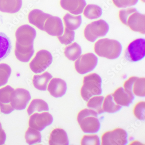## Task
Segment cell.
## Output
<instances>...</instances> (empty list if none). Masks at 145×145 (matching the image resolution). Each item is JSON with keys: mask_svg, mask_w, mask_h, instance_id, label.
Segmentation results:
<instances>
[{"mask_svg": "<svg viewBox=\"0 0 145 145\" xmlns=\"http://www.w3.org/2000/svg\"><path fill=\"white\" fill-rule=\"evenodd\" d=\"M35 30L30 26L24 25L16 32L15 55L17 59L23 62H27L34 53V40L36 37Z\"/></svg>", "mask_w": 145, "mask_h": 145, "instance_id": "obj_1", "label": "cell"}, {"mask_svg": "<svg viewBox=\"0 0 145 145\" xmlns=\"http://www.w3.org/2000/svg\"><path fill=\"white\" fill-rule=\"evenodd\" d=\"M49 111L48 104L40 99H34L31 101L27 109V112L29 116L32 115L35 112H42Z\"/></svg>", "mask_w": 145, "mask_h": 145, "instance_id": "obj_24", "label": "cell"}, {"mask_svg": "<svg viewBox=\"0 0 145 145\" xmlns=\"http://www.w3.org/2000/svg\"><path fill=\"white\" fill-rule=\"evenodd\" d=\"M14 90L10 86L0 89V109L2 113L9 114L14 110L11 104Z\"/></svg>", "mask_w": 145, "mask_h": 145, "instance_id": "obj_12", "label": "cell"}, {"mask_svg": "<svg viewBox=\"0 0 145 145\" xmlns=\"http://www.w3.org/2000/svg\"><path fill=\"white\" fill-rule=\"evenodd\" d=\"M63 20L65 27L73 31L78 29L82 23L81 15L75 16L67 13L63 18Z\"/></svg>", "mask_w": 145, "mask_h": 145, "instance_id": "obj_22", "label": "cell"}, {"mask_svg": "<svg viewBox=\"0 0 145 145\" xmlns=\"http://www.w3.org/2000/svg\"><path fill=\"white\" fill-rule=\"evenodd\" d=\"M67 133L62 129H55L51 132L49 140L50 145H69Z\"/></svg>", "mask_w": 145, "mask_h": 145, "instance_id": "obj_19", "label": "cell"}, {"mask_svg": "<svg viewBox=\"0 0 145 145\" xmlns=\"http://www.w3.org/2000/svg\"><path fill=\"white\" fill-rule=\"evenodd\" d=\"M11 72V68L8 65L0 64V87L7 84Z\"/></svg>", "mask_w": 145, "mask_h": 145, "instance_id": "obj_30", "label": "cell"}, {"mask_svg": "<svg viewBox=\"0 0 145 145\" xmlns=\"http://www.w3.org/2000/svg\"><path fill=\"white\" fill-rule=\"evenodd\" d=\"M102 80L99 75L91 73L83 78V85L81 89V95L85 101H88L93 96L102 94Z\"/></svg>", "mask_w": 145, "mask_h": 145, "instance_id": "obj_4", "label": "cell"}, {"mask_svg": "<svg viewBox=\"0 0 145 145\" xmlns=\"http://www.w3.org/2000/svg\"><path fill=\"white\" fill-rule=\"evenodd\" d=\"M145 78H138L133 86V94L139 97L145 96Z\"/></svg>", "mask_w": 145, "mask_h": 145, "instance_id": "obj_29", "label": "cell"}, {"mask_svg": "<svg viewBox=\"0 0 145 145\" xmlns=\"http://www.w3.org/2000/svg\"><path fill=\"white\" fill-rule=\"evenodd\" d=\"M83 12L84 16L87 18L94 20L101 17L103 14V10L99 6L89 4L86 6Z\"/></svg>", "mask_w": 145, "mask_h": 145, "instance_id": "obj_25", "label": "cell"}, {"mask_svg": "<svg viewBox=\"0 0 145 145\" xmlns=\"http://www.w3.org/2000/svg\"><path fill=\"white\" fill-rule=\"evenodd\" d=\"M44 31L52 36H61L64 32V27L62 20L59 17L51 15L45 22Z\"/></svg>", "mask_w": 145, "mask_h": 145, "instance_id": "obj_13", "label": "cell"}, {"mask_svg": "<svg viewBox=\"0 0 145 145\" xmlns=\"http://www.w3.org/2000/svg\"><path fill=\"white\" fill-rule=\"evenodd\" d=\"M98 113L94 110L85 108L81 110L77 116V121L81 129L86 133H95L101 127Z\"/></svg>", "mask_w": 145, "mask_h": 145, "instance_id": "obj_3", "label": "cell"}, {"mask_svg": "<svg viewBox=\"0 0 145 145\" xmlns=\"http://www.w3.org/2000/svg\"><path fill=\"white\" fill-rule=\"evenodd\" d=\"M137 11H138L137 9L133 8L121 10L119 12V18L120 20L123 24L127 25V20L130 15Z\"/></svg>", "mask_w": 145, "mask_h": 145, "instance_id": "obj_33", "label": "cell"}, {"mask_svg": "<svg viewBox=\"0 0 145 145\" xmlns=\"http://www.w3.org/2000/svg\"><path fill=\"white\" fill-rule=\"evenodd\" d=\"M31 99L29 92L27 90L18 88L14 90L11 104L14 109L22 110L25 109Z\"/></svg>", "mask_w": 145, "mask_h": 145, "instance_id": "obj_11", "label": "cell"}, {"mask_svg": "<svg viewBox=\"0 0 145 145\" xmlns=\"http://www.w3.org/2000/svg\"><path fill=\"white\" fill-rule=\"evenodd\" d=\"M145 102H140L135 105L133 113L136 118L140 120H144L145 117Z\"/></svg>", "mask_w": 145, "mask_h": 145, "instance_id": "obj_32", "label": "cell"}, {"mask_svg": "<svg viewBox=\"0 0 145 145\" xmlns=\"http://www.w3.org/2000/svg\"><path fill=\"white\" fill-rule=\"evenodd\" d=\"M112 95L115 103L121 106H129L135 99V96L127 93L123 87L117 89Z\"/></svg>", "mask_w": 145, "mask_h": 145, "instance_id": "obj_17", "label": "cell"}, {"mask_svg": "<svg viewBox=\"0 0 145 145\" xmlns=\"http://www.w3.org/2000/svg\"><path fill=\"white\" fill-rule=\"evenodd\" d=\"M51 15L44 13L39 10H34L30 13L28 19L30 23L36 26L41 30L44 31L45 22Z\"/></svg>", "mask_w": 145, "mask_h": 145, "instance_id": "obj_18", "label": "cell"}, {"mask_svg": "<svg viewBox=\"0 0 145 145\" xmlns=\"http://www.w3.org/2000/svg\"><path fill=\"white\" fill-rule=\"evenodd\" d=\"M52 61L53 57L50 52L45 50H40L30 63V68L34 73H41L50 66Z\"/></svg>", "mask_w": 145, "mask_h": 145, "instance_id": "obj_7", "label": "cell"}, {"mask_svg": "<svg viewBox=\"0 0 145 145\" xmlns=\"http://www.w3.org/2000/svg\"><path fill=\"white\" fill-rule=\"evenodd\" d=\"M52 116L48 112L35 113L30 117L29 125L32 128L42 131L53 123Z\"/></svg>", "mask_w": 145, "mask_h": 145, "instance_id": "obj_10", "label": "cell"}, {"mask_svg": "<svg viewBox=\"0 0 145 145\" xmlns=\"http://www.w3.org/2000/svg\"><path fill=\"white\" fill-rule=\"evenodd\" d=\"M122 45L114 39H101L95 43L94 51L98 56L108 59H118L122 52Z\"/></svg>", "mask_w": 145, "mask_h": 145, "instance_id": "obj_2", "label": "cell"}, {"mask_svg": "<svg viewBox=\"0 0 145 145\" xmlns=\"http://www.w3.org/2000/svg\"><path fill=\"white\" fill-rule=\"evenodd\" d=\"M142 1H143V2H145V0H142Z\"/></svg>", "mask_w": 145, "mask_h": 145, "instance_id": "obj_38", "label": "cell"}, {"mask_svg": "<svg viewBox=\"0 0 145 145\" xmlns=\"http://www.w3.org/2000/svg\"><path fill=\"white\" fill-rule=\"evenodd\" d=\"M104 97L103 96H95L89 100L87 106L90 109H92L98 114H101L104 112L103 109V103Z\"/></svg>", "mask_w": 145, "mask_h": 145, "instance_id": "obj_28", "label": "cell"}, {"mask_svg": "<svg viewBox=\"0 0 145 145\" xmlns=\"http://www.w3.org/2000/svg\"><path fill=\"white\" fill-rule=\"evenodd\" d=\"M59 42L62 44L65 45H69L71 44L75 38V32L74 31L69 29L65 27L64 32L61 36L57 37Z\"/></svg>", "mask_w": 145, "mask_h": 145, "instance_id": "obj_31", "label": "cell"}, {"mask_svg": "<svg viewBox=\"0 0 145 145\" xmlns=\"http://www.w3.org/2000/svg\"><path fill=\"white\" fill-rule=\"evenodd\" d=\"M52 76L48 72L40 75H34L32 82L34 87L40 91H46L49 81L52 78Z\"/></svg>", "mask_w": 145, "mask_h": 145, "instance_id": "obj_20", "label": "cell"}, {"mask_svg": "<svg viewBox=\"0 0 145 145\" xmlns=\"http://www.w3.org/2000/svg\"><path fill=\"white\" fill-rule=\"evenodd\" d=\"M86 5V0L60 1V5L61 8L73 15H79L82 13Z\"/></svg>", "mask_w": 145, "mask_h": 145, "instance_id": "obj_14", "label": "cell"}, {"mask_svg": "<svg viewBox=\"0 0 145 145\" xmlns=\"http://www.w3.org/2000/svg\"><path fill=\"white\" fill-rule=\"evenodd\" d=\"M138 77H131L129 78L127 81H125L124 84V89L127 93L132 96H134L133 93V88L135 81L138 78Z\"/></svg>", "mask_w": 145, "mask_h": 145, "instance_id": "obj_36", "label": "cell"}, {"mask_svg": "<svg viewBox=\"0 0 145 145\" xmlns=\"http://www.w3.org/2000/svg\"><path fill=\"white\" fill-rule=\"evenodd\" d=\"M103 109L104 112L113 113L119 111L122 108L121 106L117 105L113 99L112 95H107L104 99Z\"/></svg>", "mask_w": 145, "mask_h": 145, "instance_id": "obj_26", "label": "cell"}, {"mask_svg": "<svg viewBox=\"0 0 145 145\" xmlns=\"http://www.w3.org/2000/svg\"><path fill=\"white\" fill-rule=\"evenodd\" d=\"M145 56V39H138L131 42L127 47L125 57L130 62L140 61Z\"/></svg>", "mask_w": 145, "mask_h": 145, "instance_id": "obj_6", "label": "cell"}, {"mask_svg": "<svg viewBox=\"0 0 145 145\" xmlns=\"http://www.w3.org/2000/svg\"><path fill=\"white\" fill-rule=\"evenodd\" d=\"M82 50L81 46L74 42L67 46L65 49L64 54L68 59L72 61L76 60L81 56Z\"/></svg>", "mask_w": 145, "mask_h": 145, "instance_id": "obj_23", "label": "cell"}, {"mask_svg": "<svg viewBox=\"0 0 145 145\" xmlns=\"http://www.w3.org/2000/svg\"><path fill=\"white\" fill-rule=\"evenodd\" d=\"M98 59L95 54L86 53L80 56L74 63L75 70L81 74L91 72L98 65Z\"/></svg>", "mask_w": 145, "mask_h": 145, "instance_id": "obj_8", "label": "cell"}, {"mask_svg": "<svg viewBox=\"0 0 145 145\" xmlns=\"http://www.w3.org/2000/svg\"><path fill=\"white\" fill-rule=\"evenodd\" d=\"M81 145H100L99 138L96 135H85L82 137L81 142Z\"/></svg>", "mask_w": 145, "mask_h": 145, "instance_id": "obj_34", "label": "cell"}, {"mask_svg": "<svg viewBox=\"0 0 145 145\" xmlns=\"http://www.w3.org/2000/svg\"><path fill=\"white\" fill-rule=\"evenodd\" d=\"M12 48L11 41L3 32H0V61L8 56Z\"/></svg>", "mask_w": 145, "mask_h": 145, "instance_id": "obj_21", "label": "cell"}, {"mask_svg": "<svg viewBox=\"0 0 145 145\" xmlns=\"http://www.w3.org/2000/svg\"><path fill=\"white\" fill-rule=\"evenodd\" d=\"M128 142V134L123 129L108 131L102 137L103 145H125Z\"/></svg>", "mask_w": 145, "mask_h": 145, "instance_id": "obj_9", "label": "cell"}, {"mask_svg": "<svg viewBox=\"0 0 145 145\" xmlns=\"http://www.w3.org/2000/svg\"><path fill=\"white\" fill-rule=\"evenodd\" d=\"M109 30V25L107 22L100 19L92 22L86 26L84 36L89 42H94L98 38L106 36Z\"/></svg>", "mask_w": 145, "mask_h": 145, "instance_id": "obj_5", "label": "cell"}, {"mask_svg": "<svg viewBox=\"0 0 145 145\" xmlns=\"http://www.w3.org/2000/svg\"><path fill=\"white\" fill-rule=\"evenodd\" d=\"M67 84L64 80L59 78H53L50 81L48 90L55 98H60L66 93Z\"/></svg>", "mask_w": 145, "mask_h": 145, "instance_id": "obj_16", "label": "cell"}, {"mask_svg": "<svg viewBox=\"0 0 145 145\" xmlns=\"http://www.w3.org/2000/svg\"><path fill=\"white\" fill-rule=\"evenodd\" d=\"M113 4L118 8L131 7L137 4L138 0H112Z\"/></svg>", "mask_w": 145, "mask_h": 145, "instance_id": "obj_35", "label": "cell"}, {"mask_svg": "<svg viewBox=\"0 0 145 145\" xmlns=\"http://www.w3.org/2000/svg\"><path fill=\"white\" fill-rule=\"evenodd\" d=\"M145 14L137 11L130 15L127 25L133 31L145 34Z\"/></svg>", "mask_w": 145, "mask_h": 145, "instance_id": "obj_15", "label": "cell"}, {"mask_svg": "<svg viewBox=\"0 0 145 145\" xmlns=\"http://www.w3.org/2000/svg\"><path fill=\"white\" fill-rule=\"evenodd\" d=\"M26 141L29 145L39 144L42 142V136L39 131L29 127L25 135Z\"/></svg>", "mask_w": 145, "mask_h": 145, "instance_id": "obj_27", "label": "cell"}, {"mask_svg": "<svg viewBox=\"0 0 145 145\" xmlns=\"http://www.w3.org/2000/svg\"><path fill=\"white\" fill-rule=\"evenodd\" d=\"M6 135L5 133L2 128V125L0 123V145H3L5 142Z\"/></svg>", "mask_w": 145, "mask_h": 145, "instance_id": "obj_37", "label": "cell"}]
</instances>
